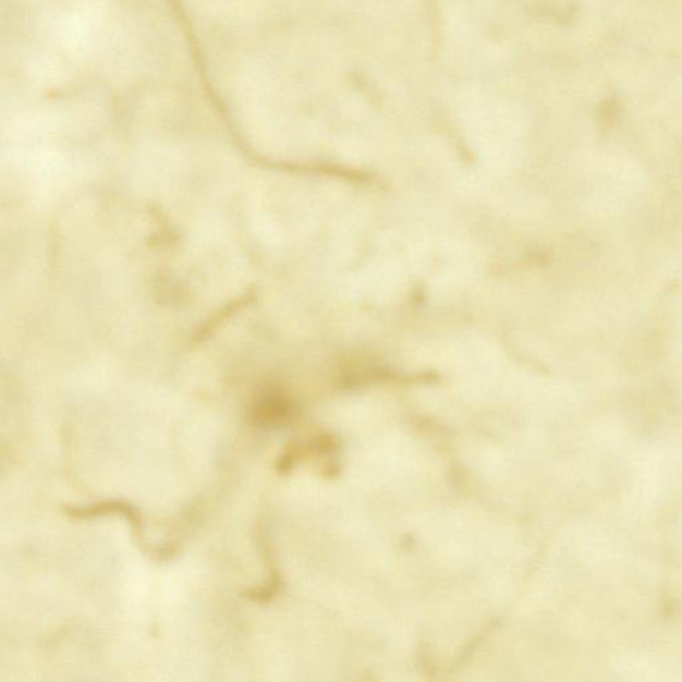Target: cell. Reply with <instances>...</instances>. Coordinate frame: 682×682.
Segmentation results:
<instances>
[{"label":"cell","mask_w":682,"mask_h":682,"mask_svg":"<svg viewBox=\"0 0 682 682\" xmlns=\"http://www.w3.org/2000/svg\"><path fill=\"white\" fill-rule=\"evenodd\" d=\"M63 512L74 520H93L105 516H122L131 525L136 541L143 549H147L146 525L136 507L124 500L95 501L87 506H68Z\"/></svg>","instance_id":"6da1fadb"}]
</instances>
